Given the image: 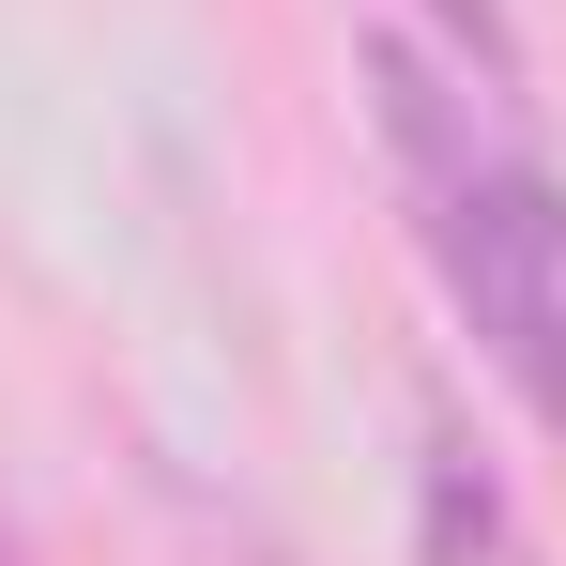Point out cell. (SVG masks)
<instances>
[{
    "label": "cell",
    "mask_w": 566,
    "mask_h": 566,
    "mask_svg": "<svg viewBox=\"0 0 566 566\" xmlns=\"http://www.w3.org/2000/svg\"><path fill=\"white\" fill-rule=\"evenodd\" d=\"M382 138L413 169V230H429V276L460 291V322L490 337V368L521 382L536 413L566 429V185L490 123V93H460L429 46H368Z\"/></svg>",
    "instance_id": "obj_1"
},
{
    "label": "cell",
    "mask_w": 566,
    "mask_h": 566,
    "mask_svg": "<svg viewBox=\"0 0 566 566\" xmlns=\"http://www.w3.org/2000/svg\"><path fill=\"white\" fill-rule=\"evenodd\" d=\"M490 536H505V490L474 474L460 429H429V566H490Z\"/></svg>",
    "instance_id": "obj_2"
},
{
    "label": "cell",
    "mask_w": 566,
    "mask_h": 566,
    "mask_svg": "<svg viewBox=\"0 0 566 566\" xmlns=\"http://www.w3.org/2000/svg\"><path fill=\"white\" fill-rule=\"evenodd\" d=\"M413 15H429V31L460 46V62L490 77V93H521V31H505V0H413Z\"/></svg>",
    "instance_id": "obj_3"
},
{
    "label": "cell",
    "mask_w": 566,
    "mask_h": 566,
    "mask_svg": "<svg viewBox=\"0 0 566 566\" xmlns=\"http://www.w3.org/2000/svg\"><path fill=\"white\" fill-rule=\"evenodd\" d=\"M0 566H31V552H15V505H0Z\"/></svg>",
    "instance_id": "obj_4"
}]
</instances>
